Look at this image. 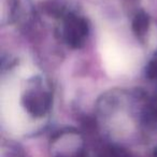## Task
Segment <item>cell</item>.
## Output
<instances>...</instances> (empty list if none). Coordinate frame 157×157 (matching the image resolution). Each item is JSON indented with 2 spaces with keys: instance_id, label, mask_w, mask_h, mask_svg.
I'll return each instance as SVG.
<instances>
[{
  "instance_id": "obj_4",
  "label": "cell",
  "mask_w": 157,
  "mask_h": 157,
  "mask_svg": "<svg viewBox=\"0 0 157 157\" xmlns=\"http://www.w3.org/2000/svg\"><path fill=\"white\" fill-rule=\"evenodd\" d=\"M7 157H23V155L18 150H10Z\"/></svg>"
},
{
  "instance_id": "obj_1",
  "label": "cell",
  "mask_w": 157,
  "mask_h": 157,
  "mask_svg": "<svg viewBox=\"0 0 157 157\" xmlns=\"http://www.w3.org/2000/svg\"><path fill=\"white\" fill-rule=\"evenodd\" d=\"M51 152L53 157H85L83 141L74 133H61L55 138Z\"/></svg>"
},
{
  "instance_id": "obj_3",
  "label": "cell",
  "mask_w": 157,
  "mask_h": 157,
  "mask_svg": "<svg viewBox=\"0 0 157 157\" xmlns=\"http://www.w3.org/2000/svg\"><path fill=\"white\" fill-rule=\"evenodd\" d=\"M147 17L144 14H139V15H137L135 22H133V29H135V31L137 33L141 35L147 28Z\"/></svg>"
},
{
  "instance_id": "obj_5",
  "label": "cell",
  "mask_w": 157,
  "mask_h": 157,
  "mask_svg": "<svg viewBox=\"0 0 157 157\" xmlns=\"http://www.w3.org/2000/svg\"><path fill=\"white\" fill-rule=\"evenodd\" d=\"M152 157H157V146L154 148V151H153V156Z\"/></svg>"
},
{
  "instance_id": "obj_2",
  "label": "cell",
  "mask_w": 157,
  "mask_h": 157,
  "mask_svg": "<svg viewBox=\"0 0 157 157\" xmlns=\"http://www.w3.org/2000/svg\"><path fill=\"white\" fill-rule=\"evenodd\" d=\"M86 33V26L82 21L73 20L70 22V25L68 26V39L74 45H78V42H81L82 38Z\"/></svg>"
}]
</instances>
